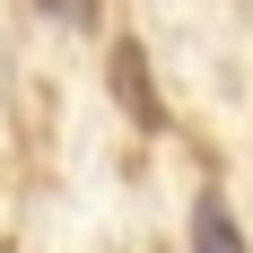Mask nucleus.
<instances>
[{
  "mask_svg": "<svg viewBox=\"0 0 253 253\" xmlns=\"http://www.w3.org/2000/svg\"><path fill=\"white\" fill-rule=\"evenodd\" d=\"M192 253H245V227H236V210L218 201V192L192 201Z\"/></svg>",
  "mask_w": 253,
  "mask_h": 253,
  "instance_id": "obj_1",
  "label": "nucleus"
},
{
  "mask_svg": "<svg viewBox=\"0 0 253 253\" xmlns=\"http://www.w3.org/2000/svg\"><path fill=\"white\" fill-rule=\"evenodd\" d=\"M44 9H52L61 26H96V0H44Z\"/></svg>",
  "mask_w": 253,
  "mask_h": 253,
  "instance_id": "obj_2",
  "label": "nucleus"
}]
</instances>
